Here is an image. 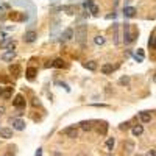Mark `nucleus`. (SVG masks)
Returning <instances> with one entry per match:
<instances>
[{"instance_id":"obj_1","label":"nucleus","mask_w":156,"mask_h":156,"mask_svg":"<svg viewBox=\"0 0 156 156\" xmlns=\"http://www.w3.org/2000/svg\"><path fill=\"white\" fill-rule=\"evenodd\" d=\"M134 39H136V33H131L130 24H125V27H123V42H125V44H131Z\"/></svg>"},{"instance_id":"obj_2","label":"nucleus","mask_w":156,"mask_h":156,"mask_svg":"<svg viewBox=\"0 0 156 156\" xmlns=\"http://www.w3.org/2000/svg\"><path fill=\"white\" fill-rule=\"evenodd\" d=\"M25 105H27V102H25V98H24L22 94H17L14 97V100H13V106L17 108V109H24Z\"/></svg>"},{"instance_id":"obj_3","label":"nucleus","mask_w":156,"mask_h":156,"mask_svg":"<svg viewBox=\"0 0 156 156\" xmlns=\"http://www.w3.org/2000/svg\"><path fill=\"white\" fill-rule=\"evenodd\" d=\"M61 133H63L64 136H67L69 139H75V137H78V130H77L75 125H73V126H69V128H64Z\"/></svg>"},{"instance_id":"obj_4","label":"nucleus","mask_w":156,"mask_h":156,"mask_svg":"<svg viewBox=\"0 0 156 156\" xmlns=\"http://www.w3.org/2000/svg\"><path fill=\"white\" fill-rule=\"evenodd\" d=\"M36 38H38V33H36L34 30H30V31H27V33L24 34V42L31 44V42L36 41Z\"/></svg>"},{"instance_id":"obj_5","label":"nucleus","mask_w":156,"mask_h":156,"mask_svg":"<svg viewBox=\"0 0 156 156\" xmlns=\"http://www.w3.org/2000/svg\"><path fill=\"white\" fill-rule=\"evenodd\" d=\"M86 33H88V25H80L78 28H75V36L78 39H84V36H86Z\"/></svg>"},{"instance_id":"obj_6","label":"nucleus","mask_w":156,"mask_h":156,"mask_svg":"<svg viewBox=\"0 0 156 156\" xmlns=\"http://www.w3.org/2000/svg\"><path fill=\"white\" fill-rule=\"evenodd\" d=\"M0 47L2 48H8V50H14V42L11 38H3L0 41Z\"/></svg>"},{"instance_id":"obj_7","label":"nucleus","mask_w":156,"mask_h":156,"mask_svg":"<svg viewBox=\"0 0 156 156\" xmlns=\"http://www.w3.org/2000/svg\"><path fill=\"white\" fill-rule=\"evenodd\" d=\"M11 123H13V128L17 131H24L25 130V122L20 120V119H11Z\"/></svg>"},{"instance_id":"obj_8","label":"nucleus","mask_w":156,"mask_h":156,"mask_svg":"<svg viewBox=\"0 0 156 156\" xmlns=\"http://www.w3.org/2000/svg\"><path fill=\"white\" fill-rule=\"evenodd\" d=\"M14 58H16V52H14V50H6L5 53L0 55V59H2V61H13Z\"/></svg>"},{"instance_id":"obj_9","label":"nucleus","mask_w":156,"mask_h":156,"mask_svg":"<svg viewBox=\"0 0 156 156\" xmlns=\"http://www.w3.org/2000/svg\"><path fill=\"white\" fill-rule=\"evenodd\" d=\"M0 137L2 139H11L13 137V130L11 128H0Z\"/></svg>"},{"instance_id":"obj_10","label":"nucleus","mask_w":156,"mask_h":156,"mask_svg":"<svg viewBox=\"0 0 156 156\" xmlns=\"http://www.w3.org/2000/svg\"><path fill=\"white\" fill-rule=\"evenodd\" d=\"M73 38V30L72 28H66L61 33V41H70Z\"/></svg>"},{"instance_id":"obj_11","label":"nucleus","mask_w":156,"mask_h":156,"mask_svg":"<svg viewBox=\"0 0 156 156\" xmlns=\"http://www.w3.org/2000/svg\"><path fill=\"white\" fill-rule=\"evenodd\" d=\"M25 75H27L28 80H33V78L38 75V69H36V67H28V69H27V72H25Z\"/></svg>"},{"instance_id":"obj_12","label":"nucleus","mask_w":156,"mask_h":156,"mask_svg":"<svg viewBox=\"0 0 156 156\" xmlns=\"http://www.w3.org/2000/svg\"><path fill=\"white\" fill-rule=\"evenodd\" d=\"M139 117H141V122H142V123H148V122L151 120L150 112H147V111H142V112H139Z\"/></svg>"},{"instance_id":"obj_13","label":"nucleus","mask_w":156,"mask_h":156,"mask_svg":"<svg viewBox=\"0 0 156 156\" xmlns=\"http://www.w3.org/2000/svg\"><path fill=\"white\" fill-rule=\"evenodd\" d=\"M131 133H133V136H136V137L141 136L142 133H144V126H142V125H134L131 128Z\"/></svg>"},{"instance_id":"obj_14","label":"nucleus","mask_w":156,"mask_h":156,"mask_svg":"<svg viewBox=\"0 0 156 156\" xmlns=\"http://www.w3.org/2000/svg\"><path fill=\"white\" fill-rule=\"evenodd\" d=\"M83 66H84V69H88V70H91V72L97 70V63L95 61H86Z\"/></svg>"},{"instance_id":"obj_15","label":"nucleus","mask_w":156,"mask_h":156,"mask_svg":"<svg viewBox=\"0 0 156 156\" xmlns=\"http://www.w3.org/2000/svg\"><path fill=\"white\" fill-rule=\"evenodd\" d=\"M123 14H125V17H134V14H136V8L126 6L125 10H123Z\"/></svg>"},{"instance_id":"obj_16","label":"nucleus","mask_w":156,"mask_h":156,"mask_svg":"<svg viewBox=\"0 0 156 156\" xmlns=\"http://www.w3.org/2000/svg\"><path fill=\"white\" fill-rule=\"evenodd\" d=\"M114 145H116V139H114V137H108L106 144H105L106 150H108V151H112V150H114Z\"/></svg>"},{"instance_id":"obj_17","label":"nucleus","mask_w":156,"mask_h":156,"mask_svg":"<svg viewBox=\"0 0 156 156\" xmlns=\"http://www.w3.org/2000/svg\"><path fill=\"white\" fill-rule=\"evenodd\" d=\"M10 72H11L14 77H19V75H20V67H19V64H11V66H10Z\"/></svg>"},{"instance_id":"obj_18","label":"nucleus","mask_w":156,"mask_h":156,"mask_svg":"<svg viewBox=\"0 0 156 156\" xmlns=\"http://www.w3.org/2000/svg\"><path fill=\"white\" fill-rule=\"evenodd\" d=\"M114 67L111 66V64H103L102 66V73H105V75H109V73H112Z\"/></svg>"},{"instance_id":"obj_19","label":"nucleus","mask_w":156,"mask_h":156,"mask_svg":"<svg viewBox=\"0 0 156 156\" xmlns=\"http://www.w3.org/2000/svg\"><path fill=\"white\" fill-rule=\"evenodd\" d=\"M92 120H89V122H81L80 123V125H81V128H83V130L84 131H91V130H92Z\"/></svg>"},{"instance_id":"obj_20","label":"nucleus","mask_w":156,"mask_h":156,"mask_svg":"<svg viewBox=\"0 0 156 156\" xmlns=\"http://www.w3.org/2000/svg\"><path fill=\"white\" fill-rule=\"evenodd\" d=\"M52 66L53 67H56V69H61V67H64V59H61V58H56L55 61L52 63Z\"/></svg>"},{"instance_id":"obj_21","label":"nucleus","mask_w":156,"mask_h":156,"mask_svg":"<svg viewBox=\"0 0 156 156\" xmlns=\"http://www.w3.org/2000/svg\"><path fill=\"white\" fill-rule=\"evenodd\" d=\"M119 84H120V86H128V84H130V77H120V78H119Z\"/></svg>"},{"instance_id":"obj_22","label":"nucleus","mask_w":156,"mask_h":156,"mask_svg":"<svg viewBox=\"0 0 156 156\" xmlns=\"http://www.w3.org/2000/svg\"><path fill=\"white\" fill-rule=\"evenodd\" d=\"M94 42L97 44V45H103V44H105V38H103L102 34H97V36L94 38Z\"/></svg>"},{"instance_id":"obj_23","label":"nucleus","mask_w":156,"mask_h":156,"mask_svg":"<svg viewBox=\"0 0 156 156\" xmlns=\"http://www.w3.org/2000/svg\"><path fill=\"white\" fill-rule=\"evenodd\" d=\"M123 147L126 148V153H131V151L134 150V144H133V142H130V141L125 142V144H123Z\"/></svg>"},{"instance_id":"obj_24","label":"nucleus","mask_w":156,"mask_h":156,"mask_svg":"<svg viewBox=\"0 0 156 156\" xmlns=\"http://www.w3.org/2000/svg\"><path fill=\"white\" fill-rule=\"evenodd\" d=\"M11 92H13V88H6V91H3V98H6V100H10L11 98Z\"/></svg>"},{"instance_id":"obj_25","label":"nucleus","mask_w":156,"mask_h":156,"mask_svg":"<svg viewBox=\"0 0 156 156\" xmlns=\"http://www.w3.org/2000/svg\"><path fill=\"white\" fill-rule=\"evenodd\" d=\"M148 47H151L153 50H156V38H155V36H151V38L148 39Z\"/></svg>"},{"instance_id":"obj_26","label":"nucleus","mask_w":156,"mask_h":156,"mask_svg":"<svg viewBox=\"0 0 156 156\" xmlns=\"http://www.w3.org/2000/svg\"><path fill=\"white\" fill-rule=\"evenodd\" d=\"M92 5H94V0H84V2H83V6L86 8V10H89Z\"/></svg>"},{"instance_id":"obj_27","label":"nucleus","mask_w":156,"mask_h":156,"mask_svg":"<svg viewBox=\"0 0 156 156\" xmlns=\"http://www.w3.org/2000/svg\"><path fill=\"white\" fill-rule=\"evenodd\" d=\"M89 11L92 13L94 16H97V14H98V6H97V5H95V3H94V5H92V6L89 8Z\"/></svg>"},{"instance_id":"obj_28","label":"nucleus","mask_w":156,"mask_h":156,"mask_svg":"<svg viewBox=\"0 0 156 156\" xmlns=\"http://www.w3.org/2000/svg\"><path fill=\"white\" fill-rule=\"evenodd\" d=\"M128 126H130V123H128V122H126V123H122V125H120V130H126Z\"/></svg>"},{"instance_id":"obj_29","label":"nucleus","mask_w":156,"mask_h":156,"mask_svg":"<svg viewBox=\"0 0 156 156\" xmlns=\"http://www.w3.org/2000/svg\"><path fill=\"white\" fill-rule=\"evenodd\" d=\"M145 156H156V153H155V150H150L148 153H147Z\"/></svg>"},{"instance_id":"obj_30","label":"nucleus","mask_w":156,"mask_h":156,"mask_svg":"<svg viewBox=\"0 0 156 156\" xmlns=\"http://www.w3.org/2000/svg\"><path fill=\"white\" fill-rule=\"evenodd\" d=\"M3 112H5V106H0V116H3Z\"/></svg>"},{"instance_id":"obj_31","label":"nucleus","mask_w":156,"mask_h":156,"mask_svg":"<svg viewBox=\"0 0 156 156\" xmlns=\"http://www.w3.org/2000/svg\"><path fill=\"white\" fill-rule=\"evenodd\" d=\"M36 156H42V151H41V148H38V151H36Z\"/></svg>"},{"instance_id":"obj_32","label":"nucleus","mask_w":156,"mask_h":156,"mask_svg":"<svg viewBox=\"0 0 156 156\" xmlns=\"http://www.w3.org/2000/svg\"><path fill=\"white\" fill-rule=\"evenodd\" d=\"M2 94H3V88L0 86V95H2Z\"/></svg>"},{"instance_id":"obj_33","label":"nucleus","mask_w":156,"mask_h":156,"mask_svg":"<svg viewBox=\"0 0 156 156\" xmlns=\"http://www.w3.org/2000/svg\"><path fill=\"white\" fill-rule=\"evenodd\" d=\"M155 81H156V73H155Z\"/></svg>"},{"instance_id":"obj_34","label":"nucleus","mask_w":156,"mask_h":156,"mask_svg":"<svg viewBox=\"0 0 156 156\" xmlns=\"http://www.w3.org/2000/svg\"><path fill=\"white\" fill-rule=\"evenodd\" d=\"M108 156H112V155H108Z\"/></svg>"}]
</instances>
